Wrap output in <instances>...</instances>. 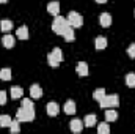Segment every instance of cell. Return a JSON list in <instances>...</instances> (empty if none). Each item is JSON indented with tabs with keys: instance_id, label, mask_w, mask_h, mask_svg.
I'll use <instances>...</instances> for the list:
<instances>
[{
	"instance_id": "6",
	"label": "cell",
	"mask_w": 135,
	"mask_h": 134,
	"mask_svg": "<svg viewBox=\"0 0 135 134\" xmlns=\"http://www.w3.org/2000/svg\"><path fill=\"white\" fill-rule=\"evenodd\" d=\"M83 122H80L79 118H74L71 123H69V128H71V131L72 133H82V129H83Z\"/></svg>"
},
{
	"instance_id": "26",
	"label": "cell",
	"mask_w": 135,
	"mask_h": 134,
	"mask_svg": "<svg viewBox=\"0 0 135 134\" xmlns=\"http://www.w3.org/2000/svg\"><path fill=\"white\" fill-rule=\"evenodd\" d=\"M98 133L99 134H108L110 133V126H108L107 123H101V125L98 126Z\"/></svg>"
},
{
	"instance_id": "5",
	"label": "cell",
	"mask_w": 135,
	"mask_h": 134,
	"mask_svg": "<svg viewBox=\"0 0 135 134\" xmlns=\"http://www.w3.org/2000/svg\"><path fill=\"white\" fill-rule=\"evenodd\" d=\"M68 24H69L71 27H74V29H79V27L83 25V17H82L77 11H71V13L68 14Z\"/></svg>"
},
{
	"instance_id": "21",
	"label": "cell",
	"mask_w": 135,
	"mask_h": 134,
	"mask_svg": "<svg viewBox=\"0 0 135 134\" xmlns=\"http://www.w3.org/2000/svg\"><path fill=\"white\" fill-rule=\"evenodd\" d=\"M0 79L2 81H9L11 79V69L9 68H2L0 69Z\"/></svg>"
},
{
	"instance_id": "23",
	"label": "cell",
	"mask_w": 135,
	"mask_h": 134,
	"mask_svg": "<svg viewBox=\"0 0 135 134\" xmlns=\"http://www.w3.org/2000/svg\"><path fill=\"white\" fill-rule=\"evenodd\" d=\"M126 85L131 87V88H135V74L134 73H131V74L126 76Z\"/></svg>"
},
{
	"instance_id": "22",
	"label": "cell",
	"mask_w": 135,
	"mask_h": 134,
	"mask_svg": "<svg viewBox=\"0 0 135 134\" xmlns=\"http://www.w3.org/2000/svg\"><path fill=\"white\" fill-rule=\"evenodd\" d=\"M19 123H21V122H19L17 118H16V120H11V125H9V131H11L13 134H16V133H19V131H21V126H19Z\"/></svg>"
},
{
	"instance_id": "14",
	"label": "cell",
	"mask_w": 135,
	"mask_h": 134,
	"mask_svg": "<svg viewBox=\"0 0 135 134\" xmlns=\"http://www.w3.org/2000/svg\"><path fill=\"white\" fill-rule=\"evenodd\" d=\"M116 118H118V112H116L115 109L108 107V109L105 110V122H115Z\"/></svg>"
},
{
	"instance_id": "7",
	"label": "cell",
	"mask_w": 135,
	"mask_h": 134,
	"mask_svg": "<svg viewBox=\"0 0 135 134\" xmlns=\"http://www.w3.org/2000/svg\"><path fill=\"white\" fill-rule=\"evenodd\" d=\"M46 109H47V115H50V117H55V115H58V112H60V106H58L57 102H54V101H50Z\"/></svg>"
},
{
	"instance_id": "20",
	"label": "cell",
	"mask_w": 135,
	"mask_h": 134,
	"mask_svg": "<svg viewBox=\"0 0 135 134\" xmlns=\"http://www.w3.org/2000/svg\"><path fill=\"white\" fill-rule=\"evenodd\" d=\"M0 29H2L3 33H5V32H9V30L13 29V22H11L9 19H3V21H0Z\"/></svg>"
},
{
	"instance_id": "15",
	"label": "cell",
	"mask_w": 135,
	"mask_h": 134,
	"mask_svg": "<svg viewBox=\"0 0 135 134\" xmlns=\"http://www.w3.org/2000/svg\"><path fill=\"white\" fill-rule=\"evenodd\" d=\"M75 69H77V74L79 76H88V65L85 62H79Z\"/></svg>"
},
{
	"instance_id": "3",
	"label": "cell",
	"mask_w": 135,
	"mask_h": 134,
	"mask_svg": "<svg viewBox=\"0 0 135 134\" xmlns=\"http://www.w3.org/2000/svg\"><path fill=\"white\" fill-rule=\"evenodd\" d=\"M99 106L102 109H108V107H118L119 106V96L118 95H105L101 101H99Z\"/></svg>"
},
{
	"instance_id": "19",
	"label": "cell",
	"mask_w": 135,
	"mask_h": 134,
	"mask_svg": "<svg viewBox=\"0 0 135 134\" xmlns=\"http://www.w3.org/2000/svg\"><path fill=\"white\" fill-rule=\"evenodd\" d=\"M16 33H17V38L19 39H28V29L25 25H21Z\"/></svg>"
},
{
	"instance_id": "4",
	"label": "cell",
	"mask_w": 135,
	"mask_h": 134,
	"mask_svg": "<svg viewBox=\"0 0 135 134\" xmlns=\"http://www.w3.org/2000/svg\"><path fill=\"white\" fill-rule=\"evenodd\" d=\"M16 118L19 122H33L35 120V109H27V107H21L17 110Z\"/></svg>"
},
{
	"instance_id": "1",
	"label": "cell",
	"mask_w": 135,
	"mask_h": 134,
	"mask_svg": "<svg viewBox=\"0 0 135 134\" xmlns=\"http://www.w3.org/2000/svg\"><path fill=\"white\" fill-rule=\"evenodd\" d=\"M68 19L63 17V16H55L54 22H52V30L55 32L57 35H63V32L68 29Z\"/></svg>"
},
{
	"instance_id": "11",
	"label": "cell",
	"mask_w": 135,
	"mask_h": 134,
	"mask_svg": "<svg viewBox=\"0 0 135 134\" xmlns=\"http://www.w3.org/2000/svg\"><path fill=\"white\" fill-rule=\"evenodd\" d=\"M96 122H98V118H96L94 114H90V115H86V117L83 118V125H85L86 128H93V126L96 125Z\"/></svg>"
},
{
	"instance_id": "9",
	"label": "cell",
	"mask_w": 135,
	"mask_h": 134,
	"mask_svg": "<svg viewBox=\"0 0 135 134\" xmlns=\"http://www.w3.org/2000/svg\"><path fill=\"white\" fill-rule=\"evenodd\" d=\"M47 11L50 14H54V16H58V13H60V2H50L47 5Z\"/></svg>"
},
{
	"instance_id": "2",
	"label": "cell",
	"mask_w": 135,
	"mask_h": 134,
	"mask_svg": "<svg viewBox=\"0 0 135 134\" xmlns=\"http://www.w3.org/2000/svg\"><path fill=\"white\" fill-rule=\"evenodd\" d=\"M47 62H49V65L52 68H57L61 62H63V52H61V49L60 47H55L49 55H47Z\"/></svg>"
},
{
	"instance_id": "28",
	"label": "cell",
	"mask_w": 135,
	"mask_h": 134,
	"mask_svg": "<svg viewBox=\"0 0 135 134\" xmlns=\"http://www.w3.org/2000/svg\"><path fill=\"white\" fill-rule=\"evenodd\" d=\"M127 55H129L131 59H135V43L127 47Z\"/></svg>"
},
{
	"instance_id": "10",
	"label": "cell",
	"mask_w": 135,
	"mask_h": 134,
	"mask_svg": "<svg viewBox=\"0 0 135 134\" xmlns=\"http://www.w3.org/2000/svg\"><path fill=\"white\" fill-rule=\"evenodd\" d=\"M2 44H3L6 49H11V47L14 46V36H13V35H3Z\"/></svg>"
},
{
	"instance_id": "8",
	"label": "cell",
	"mask_w": 135,
	"mask_h": 134,
	"mask_svg": "<svg viewBox=\"0 0 135 134\" xmlns=\"http://www.w3.org/2000/svg\"><path fill=\"white\" fill-rule=\"evenodd\" d=\"M30 96L35 98V100H38V98L42 96V88H41L38 84H33V85L30 87Z\"/></svg>"
},
{
	"instance_id": "18",
	"label": "cell",
	"mask_w": 135,
	"mask_h": 134,
	"mask_svg": "<svg viewBox=\"0 0 135 134\" xmlns=\"http://www.w3.org/2000/svg\"><path fill=\"white\" fill-rule=\"evenodd\" d=\"M22 95H24L22 87H11V98L13 100H19V98H22Z\"/></svg>"
},
{
	"instance_id": "24",
	"label": "cell",
	"mask_w": 135,
	"mask_h": 134,
	"mask_svg": "<svg viewBox=\"0 0 135 134\" xmlns=\"http://www.w3.org/2000/svg\"><path fill=\"white\" fill-rule=\"evenodd\" d=\"M11 125V117L9 115H0V126L5 128V126H9Z\"/></svg>"
},
{
	"instance_id": "27",
	"label": "cell",
	"mask_w": 135,
	"mask_h": 134,
	"mask_svg": "<svg viewBox=\"0 0 135 134\" xmlns=\"http://www.w3.org/2000/svg\"><path fill=\"white\" fill-rule=\"evenodd\" d=\"M22 107H27V109H35V104H33V101L30 100V98H24V100H22Z\"/></svg>"
},
{
	"instance_id": "29",
	"label": "cell",
	"mask_w": 135,
	"mask_h": 134,
	"mask_svg": "<svg viewBox=\"0 0 135 134\" xmlns=\"http://www.w3.org/2000/svg\"><path fill=\"white\" fill-rule=\"evenodd\" d=\"M6 102V93H5V90H0V106H3Z\"/></svg>"
},
{
	"instance_id": "16",
	"label": "cell",
	"mask_w": 135,
	"mask_h": 134,
	"mask_svg": "<svg viewBox=\"0 0 135 134\" xmlns=\"http://www.w3.org/2000/svg\"><path fill=\"white\" fill-rule=\"evenodd\" d=\"M63 36H65V39H66L68 43L74 41V39H75V35H74V27L68 25V29L65 30V32H63Z\"/></svg>"
},
{
	"instance_id": "30",
	"label": "cell",
	"mask_w": 135,
	"mask_h": 134,
	"mask_svg": "<svg viewBox=\"0 0 135 134\" xmlns=\"http://www.w3.org/2000/svg\"><path fill=\"white\" fill-rule=\"evenodd\" d=\"M107 0H96V3H105Z\"/></svg>"
},
{
	"instance_id": "13",
	"label": "cell",
	"mask_w": 135,
	"mask_h": 134,
	"mask_svg": "<svg viewBox=\"0 0 135 134\" xmlns=\"http://www.w3.org/2000/svg\"><path fill=\"white\" fill-rule=\"evenodd\" d=\"M65 112H66L68 115H74L75 114V102L72 100H68L66 102H65Z\"/></svg>"
},
{
	"instance_id": "25",
	"label": "cell",
	"mask_w": 135,
	"mask_h": 134,
	"mask_svg": "<svg viewBox=\"0 0 135 134\" xmlns=\"http://www.w3.org/2000/svg\"><path fill=\"white\" fill-rule=\"evenodd\" d=\"M104 96H105V90H104V88H96L94 93H93V98L96 101H101Z\"/></svg>"
},
{
	"instance_id": "12",
	"label": "cell",
	"mask_w": 135,
	"mask_h": 134,
	"mask_svg": "<svg viewBox=\"0 0 135 134\" xmlns=\"http://www.w3.org/2000/svg\"><path fill=\"white\" fill-rule=\"evenodd\" d=\"M99 22H101L102 27H110L112 25V16L108 13H102L99 16Z\"/></svg>"
},
{
	"instance_id": "17",
	"label": "cell",
	"mask_w": 135,
	"mask_h": 134,
	"mask_svg": "<svg viewBox=\"0 0 135 134\" xmlns=\"http://www.w3.org/2000/svg\"><path fill=\"white\" fill-rule=\"evenodd\" d=\"M94 46H96L98 51L105 49V47H107V38H105V36H98L96 41H94Z\"/></svg>"
},
{
	"instance_id": "31",
	"label": "cell",
	"mask_w": 135,
	"mask_h": 134,
	"mask_svg": "<svg viewBox=\"0 0 135 134\" xmlns=\"http://www.w3.org/2000/svg\"><path fill=\"white\" fill-rule=\"evenodd\" d=\"M6 2H8V0H0V3H6Z\"/></svg>"
}]
</instances>
